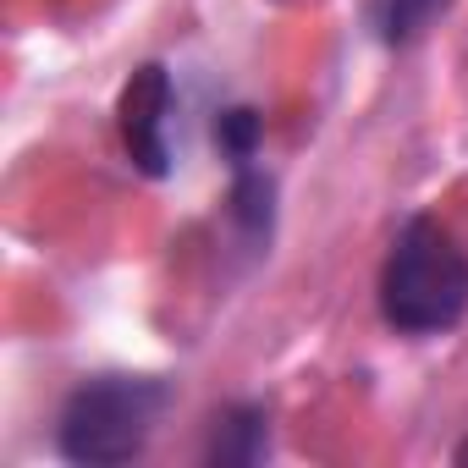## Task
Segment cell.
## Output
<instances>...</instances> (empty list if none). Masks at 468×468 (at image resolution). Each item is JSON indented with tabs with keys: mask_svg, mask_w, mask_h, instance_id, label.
Returning <instances> with one entry per match:
<instances>
[{
	"mask_svg": "<svg viewBox=\"0 0 468 468\" xmlns=\"http://www.w3.org/2000/svg\"><path fill=\"white\" fill-rule=\"evenodd\" d=\"M215 144L226 154V165H238V160H260V144H265V116L249 111V105H231L215 116Z\"/></svg>",
	"mask_w": 468,
	"mask_h": 468,
	"instance_id": "obj_7",
	"label": "cell"
},
{
	"mask_svg": "<svg viewBox=\"0 0 468 468\" xmlns=\"http://www.w3.org/2000/svg\"><path fill=\"white\" fill-rule=\"evenodd\" d=\"M226 220L238 231V243L249 254L271 249V231H276V182L260 160H238L231 165V193H226Z\"/></svg>",
	"mask_w": 468,
	"mask_h": 468,
	"instance_id": "obj_4",
	"label": "cell"
},
{
	"mask_svg": "<svg viewBox=\"0 0 468 468\" xmlns=\"http://www.w3.org/2000/svg\"><path fill=\"white\" fill-rule=\"evenodd\" d=\"M452 0H375L369 6V23L380 34V45H413Z\"/></svg>",
	"mask_w": 468,
	"mask_h": 468,
	"instance_id": "obj_6",
	"label": "cell"
},
{
	"mask_svg": "<svg viewBox=\"0 0 468 468\" xmlns=\"http://www.w3.org/2000/svg\"><path fill=\"white\" fill-rule=\"evenodd\" d=\"M171 111H176V89H171V72H165L160 61L138 67V72L122 83L116 127H122V149H127L133 171H144V176H171V165H176V149H171Z\"/></svg>",
	"mask_w": 468,
	"mask_h": 468,
	"instance_id": "obj_3",
	"label": "cell"
},
{
	"mask_svg": "<svg viewBox=\"0 0 468 468\" xmlns=\"http://www.w3.org/2000/svg\"><path fill=\"white\" fill-rule=\"evenodd\" d=\"M165 402H171V386L154 375H94L67 397L56 419V452L89 468L133 463L149 446Z\"/></svg>",
	"mask_w": 468,
	"mask_h": 468,
	"instance_id": "obj_2",
	"label": "cell"
},
{
	"mask_svg": "<svg viewBox=\"0 0 468 468\" xmlns=\"http://www.w3.org/2000/svg\"><path fill=\"white\" fill-rule=\"evenodd\" d=\"M271 452V413L260 402H231L215 413L209 441H204V463L215 468H249Z\"/></svg>",
	"mask_w": 468,
	"mask_h": 468,
	"instance_id": "obj_5",
	"label": "cell"
},
{
	"mask_svg": "<svg viewBox=\"0 0 468 468\" xmlns=\"http://www.w3.org/2000/svg\"><path fill=\"white\" fill-rule=\"evenodd\" d=\"M468 314V254L430 215L402 220L380 265V320L397 336H441Z\"/></svg>",
	"mask_w": 468,
	"mask_h": 468,
	"instance_id": "obj_1",
	"label": "cell"
}]
</instances>
